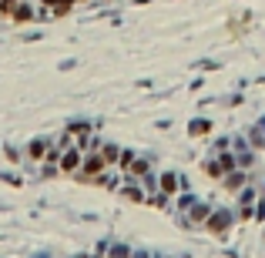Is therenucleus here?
<instances>
[{"label": "nucleus", "instance_id": "nucleus-6", "mask_svg": "<svg viewBox=\"0 0 265 258\" xmlns=\"http://www.w3.org/2000/svg\"><path fill=\"white\" fill-rule=\"evenodd\" d=\"M228 225H232V215H228V211H215V215H208V228H211V232L225 235Z\"/></svg>", "mask_w": 265, "mask_h": 258}, {"label": "nucleus", "instance_id": "nucleus-13", "mask_svg": "<svg viewBox=\"0 0 265 258\" xmlns=\"http://www.w3.org/2000/svg\"><path fill=\"white\" fill-rule=\"evenodd\" d=\"M208 128H211L208 121H192V128H188V131H192V134H205Z\"/></svg>", "mask_w": 265, "mask_h": 258}, {"label": "nucleus", "instance_id": "nucleus-5", "mask_svg": "<svg viewBox=\"0 0 265 258\" xmlns=\"http://www.w3.org/2000/svg\"><path fill=\"white\" fill-rule=\"evenodd\" d=\"M34 17H37V10H34V4H27V0H20V4H17V10H14V14H10V20H14V24H27V20H34Z\"/></svg>", "mask_w": 265, "mask_h": 258}, {"label": "nucleus", "instance_id": "nucleus-4", "mask_svg": "<svg viewBox=\"0 0 265 258\" xmlns=\"http://www.w3.org/2000/svg\"><path fill=\"white\" fill-rule=\"evenodd\" d=\"M50 137H34L31 145H27V154H31V161H40V158H47V151H50Z\"/></svg>", "mask_w": 265, "mask_h": 258}, {"label": "nucleus", "instance_id": "nucleus-12", "mask_svg": "<svg viewBox=\"0 0 265 258\" xmlns=\"http://www.w3.org/2000/svg\"><path fill=\"white\" fill-rule=\"evenodd\" d=\"M124 194H128L131 202H145V191H141V188H135V185H131V188H124Z\"/></svg>", "mask_w": 265, "mask_h": 258}, {"label": "nucleus", "instance_id": "nucleus-8", "mask_svg": "<svg viewBox=\"0 0 265 258\" xmlns=\"http://www.w3.org/2000/svg\"><path fill=\"white\" fill-rule=\"evenodd\" d=\"M245 181H249V178L242 175V171H228V175H225V188H228V191H238Z\"/></svg>", "mask_w": 265, "mask_h": 258}, {"label": "nucleus", "instance_id": "nucleus-7", "mask_svg": "<svg viewBox=\"0 0 265 258\" xmlns=\"http://www.w3.org/2000/svg\"><path fill=\"white\" fill-rule=\"evenodd\" d=\"M158 185H161V191H165V194H175L178 188H181V175H175V171H165V175L158 178Z\"/></svg>", "mask_w": 265, "mask_h": 258}, {"label": "nucleus", "instance_id": "nucleus-11", "mask_svg": "<svg viewBox=\"0 0 265 258\" xmlns=\"http://www.w3.org/2000/svg\"><path fill=\"white\" fill-rule=\"evenodd\" d=\"M17 4H20V0H0V20L14 14V10H17Z\"/></svg>", "mask_w": 265, "mask_h": 258}, {"label": "nucleus", "instance_id": "nucleus-16", "mask_svg": "<svg viewBox=\"0 0 265 258\" xmlns=\"http://www.w3.org/2000/svg\"><path fill=\"white\" fill-rule=\"evenodd\" d=\"M77 4H84V0H77Z\"/></svg>", "mask_w": 265, "mask_h": 258}, {"label": "nucleus", "instance_id": "nucleus-1", "mask_svg": "<svg viewBox=\"0 0 265 258\" xmlns=\"http://www.w3.org/2000/svg\"><path fill=\"white\" fill-rule=\"evenodd\" d=\"M104 168H108V161L101 158V151H88L84 154V164H81V171H77V178L81 181H94Z\"/></svg>", "mask_w": 265, "mask_h": 258}, {"label": "nucleus", "instance_id": "nucleus-10", "mask_svg": "<svg viewBox=\"0 0 265 258\" xmlns=\"http://www.w3.org/2000/svg\"><path fill=\"white\" fill-rule=\"evenodd\" d=\"M201 218H208V208H205V205H198V202H195L192 208H188V218H185V221H201Z\"/></svg>", "mask_w": 265, "mask_h": 258}, {"label": "nucleus", "instance_id": "nucleus-15", "mask_svg": "<svg viewBox=\"0 0 265 258\" xmlns=\"http://www.w3.org/2000/svg\"><path fill=\"white\" fill-rule=\"evenodd\" d=\"M34 258H47V255H34Z\"/></svg>", "mask_w": 265, "mask_h": 258}, {"label": "nucleus", "instance_id": "nucleus-9", "mask_svg": "<svg viewBox=\"0 0 265 258\" xmlns=\"http://www.w3.org/2000/svg\"><path fill=\"white\" fill-rule=\"evenodd\" d=\"M97 151H101V158H104L108 164H114V161L121 158V148H118V145H101Z\"/></svg>", "mask_w": 265, "mask_h": 258}, {"label": "nucleus", "instance_id": "nucleus-3", "mask_svg": "<svg viewBox=\"0 0 265 258\" xmlns=\"http://www.w3.org/2000/svg\"><path fill=\"white\" fill-rule=\"evenodd\" d=\"M81 164H84V151H81L77 145L61 154V171H81Z\"/></svg>", "mask_w": 265, "mask_h": 258}, {"label": "nucleus", "instance_id": "nucleus-14", "mask_svg": "<svg viewBox=\"0 0 265 258\" xmlns=\"http://www.w3.org/2000/svg\"><path fill=\"white\" fill-rule=\"evenodd\" d=\"M118 161H121V168L128 171V168H131V161H135V151H121V158H118Z\"/></svg>", "mask_w": 265, "mask_h": 258}, {"label": "nucleus", "instance_id": "nucleus-2", "mask_svg": "<svg viewBox=\"0 0 265 258\" xmlns=\"http://www.w3.org/2000/svg\"><path fill=\"white\" fill-rule=\"evenodd\" d=\"M235 168H238V164H235L232 154H218V151H215V158H211V161L205 164V171H208L211 178H225L228 171H235Z\"/></svg>", "mask_w": 265, "mask_h": 258}]
</instances>
